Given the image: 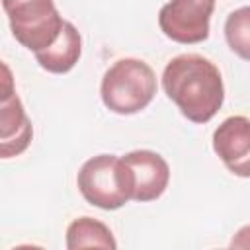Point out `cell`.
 Returning a JSON list of instances; mask_svg holds the SVG:
<instances>
[{
	"label": "cell",
	"instance_id": "obj_1",
	"mask_svg": "<svg viewBox=\"0 0 250 250\" xmlns=\"http://www.w3.org/2000/svg\"><path fill=\"white\" fill-rule=\"evenodd\" d=\"M162 88L182 115L193 123L211 121L225 100L219 68L195 53L178 55L164 66Z\"/></svg>",
	"mask_w": 250,
	"mask_h": 250
},
{
	"label": "cell",
	"instance_id": "obj_2",
	"mask_svg": "<svg viewBox=\"0 0 250 250\" xmlns=\"http://www.w3.org/2000/svg\"><path fill=\"white\" fill-rule=\"evenodd\" d=\"M156 94V74L141 59H119L104 74L100 96L104 105L119 115L145 109Z\"/></svg>",
	"mask_w": 250,
	"mask_h": 250
},
{
	"label": "cell",
	"instance_id": "obj_3",
	"mask_svg": "<svg viewBox=\"0 0 250 250\" xmlns=\"http://www.w3.org/2000/svg\"><path fill=\"white\" fill-rule=\"evenodd\" d=\"M82 197L100 209L113 211L123 207L135 193V178L123 156L98 154L88 158L76 176Z\"/></svg>",
	"mask_w": 250,
	"mask_h": 250
},
{
	"label": "cell",
	"instance_id": "obj_4",
	"mask_svg": "<svg viewBox=\"0 0 250 250\" xmlns=\"http://www.w3.org/2000/svg\"><path fill=\"white\" fill-rule=\"evenodd\" d=\"M10 29L20 45L37 53L53 45L64 25L53 0H2Z\"/></svg>",
	"mask_w": 250,
	"mask_h": 250
},
{
	"label": "cell",
	"instance_id": "obj_5",
	"mask_svg": "<svg viewBox=\"0 0 250 250\" xmlns=\"http://www.w3.org/2000/svg\"><path fill=\"white\" fill-rule=\"evenodd\" d=\"M215 0H170L158 12L160 31L182 45L201 43L209 37Z\"/></svg>",
	"mask_w": 250,
	"mask_h": 250
},
{
	"label": "cell",
	"instance_id": "obj_6",
	"mask_svg": "<svg viewBox=\"0 0 250 250\" xmlns=\"http://www.w3.org/2000/svg\"><path fill=\"white\" fill-rule=\"evenodd\" d=\"M4 70V84H2V100H0V154L2 158L21 154L33 137L31 121L23 109L21 100L18 98L16 90L12 88V76L6 64Z\"/></svg>",
	"mask_w": 250,
	"mask_h": 250
},
{
	"label": "cell",
	"instance_id": "obj_7",
	"mask_svg": "<svg viewBox=\"0 0 250 250\" xmlns=\"http://www.w3.org/2000/svg\"><path fill=\"white\" fill-rule=\"evenodd\" d=\"M213 150L229 172L250 178V119L244 115L227 117L213 133Z\"/></svg>",
	"mask_w": 250,
	"mask_h": 250
},
{
	"label": "cell",
	"instance_id": "obj_8",
	"mask_svg": "<svg viewBox=\"0 0 250 250\" xmlns=\"http://www.w3.org/2000/svg\"><path fill=\"white\" fill-rule=\"evenodd\" d=\"M135 178L133 199L146 203L158 199L170 182L168 162L154 150H131L123 156Z\"/></svg>",
	"mask_w": 250,
	"mask_h": 250
},
{
	"label": "cell",
	"instance_id": "obj_9",
	"mask_svg": "<svg viewBox=\"0 0 250 250\" xmlns=\"http://www.w3.org/2000/svg\"><path fill=\"white\" fill-rule=\"evenodd\" d=\"M33 55H35V61L39 62V66L45 68L47 72L64 74L74 68V64L78 62V59L82 55V37H80L78 29L70 21L64 20L59 39L53 45H49L47 49L37 51Z\"/></svg>",
	"mask_w": 250,
	"mask_h": 250
},
{
	"label": "cell",
	"instance_id": "obj_10",
	"mask_svg": "<svg viewBox=\"0 0 250 250\" xmlns=\"http://www.w3.org/2000/svg\"><path fill=\"white\" fill-rule=\"evenodd\" d=\"M66 248H117V242L107 225L92 217L74 219L66 229Z\"/></svg>",
	"mask_w": 250,
	"mask_h": 250
},
{
	"label": "cell",
	"instance_id": "obj_11",
	"mask_svg": "<svg viewBox=\"0 0 250 250\" xmlns=\"http://www.w3.org/2000/svg\"><path fill=\"white\" fill-rule=\"evenodd\" d=\"M225 39L232 53L250 61V6H242L229 14L225 21Z\"/></svg>",
	"mask_w": 250,
	"mask_h": 250
},
{
	"label": "cell",
	"instance_id": "obj_12",
	"mask_svg": "<svg viewBox=\"0 0 250 250\" xmlns=\"http://www.w3.org/2000/svg\"><path fill=\"white\" fill-rule=\"evenodd\" d=\"M230 246H238V248H250V225L248 227H242L236 236L232 238Z\"/></svg>",
	"mask_w": 250,
	"mask_h": 250
}]
</instances>
